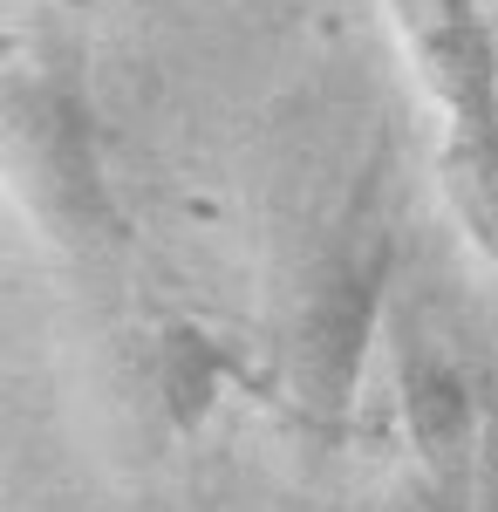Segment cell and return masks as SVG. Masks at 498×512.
<instances>
[{
  "mask_svg": "<svg viewBox=\"0 0 498 512\" xmlns=\"http://www.w3.org/2000/svg\"><path fill=\"white\" fill-rule=\"evenodd\" d=\"M389 287V233L369 226V212H355V233L314 267L301 308H294V396L314 424H342L355 403L362 349L376 335V308Z\"/></svg>",
  "mask_w": 498,
  "mask_h": 512,
  "instance_id": "1",
  "label": "cell"
},
{
  "mask_svg": "<svg viewBox=\"0 0 498 512\" xmlns=\"http://www.w3.org/2000/svg\"><path fill=\"white\" fill-rule=\"evenodd\" d=\"M423 89L458 137H498V35L471 0H396Z\"/></svg>",
  "mask_w": 498,
  "mask_h": 512,
  "instance_id": "2",
  "label": "cell"
},
{
  "mask_svg": "<svg viewBox=\"0 0 498 512\" xmlns=\"http://www.w3.org/2000/svg\"><path fill=\"white\" fill-rule=\"evenodd\" d=\"M403 424H410V444L423 451L430 478L451 485V492H464L471 390H464L458 362H444L437 349H410V362H403Z\"/></svg>",
  "mask_w": 498,
  "mask_h": 512,
  "instance_id": "3",
  "label": "cell"
},
{
  "mask_svg": "<svg viewBox=\"0 0 498 512\" xmlns=\"http://www.w3.org/2000/svg\"><path fill=\"white\" fill-rule=\"evenodd\" d=\"M226 369H232V355L205 349L198 328H178V335L164 342V396H171V417H178V424H198Z\"/></svg>",
  "mask_w": 498,
  "mask_h": 512,
  "instance_id": "4",
  "label": "cell"
},
{
  "mask_svg": "<svg viewBox=\"0 0 498 512\" xmlns=\"http://www.w3.org/2000/svg\"><path fill=\"white\" fill-rule=\"evenodd\" d=\"M396 512H458V492L430 478V485H417L410 499H396Z\"/></svg>",
  "mask_w": 498,
  "mask_h": 512,
  "instance_id": "5",
  "label": "cell"
}]
</instances>
